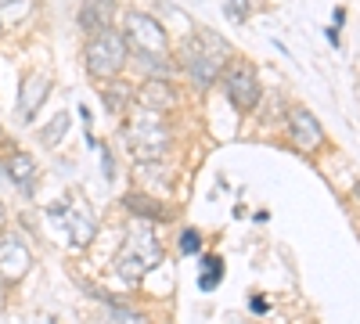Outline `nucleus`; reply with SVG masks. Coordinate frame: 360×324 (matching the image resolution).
I'll use <instances>...</instances> for the list:
<instances>
[{
  "mask_svg": "<svg viewBox=\"0 0 360 324\" xmlns=\"http://www.w3.org/2000/svg\"><path fill=\"white\" fill-rule=\"evenodd\" d=\"M123 37H127V47L134 54H166L169 51V40H166V29L144 11H130L123 18Z\"/></svg>",
  "mask_w": 360,
  "mask_h": 324,
  "instance_id": "5",
  "label": "nucleus"
},
{
  "mask_svg": "<svg viewBox=\"0 0 360 324\" xmlns=\"http://www.w3.org/2000/svg\"><path fill=\"white\" fill-rule=\"evenodd\" d=\"M29 267H33V256H29L25 242L15 238V234H4L0 238V285H18Z\"/></svg>",
  "mask_w": 360,
  "mask_h": 324,
  "instance_id": "8",
  "label": "nucleus"
},
{
  "mask_svg": "<svg viewBox=\"0 0 360 324\" xmlns=\"http://www.w3.org/2000/svg\"><path fill=\"white\" fill-rule=\"evenodd\" d=\"M108 324H148V317L127 306H108Z\"/></svg>",
  "mask_w": 360,
  "mask_h": 324,
  "instance_id": "17",
  "label": "nucleus"
},
{
  "mask_svg": "<svg viewBox=\"0 0 360 324\" xmlns=\"http://www.w3.org/2000/svg\"><path fill=\"white\" fill-rule=\"evenodd\" d=\"M123 209L134 213V220H169V205L152 195H141V191L123 195Z\"/></svg>",
  "mask_w": 360,
  "mask_h": 324,
  "instance_id": "13",
  "label": "nucleus"
},
{
  "mask_svg": "<svg viewBox=\"0 0 360 324\" xmlns=\"http://www.w3.org/2000/svg\"><path fill=\"white\" fill-rule=\"evenodd\" d=\"M101 166H105V176L112 181V176H115V166H112V152H108V148H101Z\"/></svg>",
  "mask_w": 360,
  "mask_h": 324,
  "instance_id": "20",
  "label": "nucleus"
},
{
  "mask_svg": "<svg viewBox=\"0 0 360 324\" xmlns=\"http://www.w3.org/2000/svg\"><path fill=\"white\" fill-rule=\"evenodd\" d=\"M51 216L54 220H62L69 227V238L72 245H90L94 242V231H98V220H94V209H90L86 202H79L76 195H69L62 205H51Z\"/></svg>",
  "mask_w": 360,
  "mask_h": 324,
  "instance_id": "7",
  "label": "nucleus"
},
{
  "mask_svg": "<svg viewBox=\"0 0 360 324\" xmlns=\"http://www.w3.org/2000/svg\"><path fill=\"white\" fill-rule=\"evenodd\" d=\"M227 18H234V22H245L249 18V0H227Z\"/></svg>",
  "mask_w": 360,
  "mask_h": 324,
  "instance_id": "19",
  "label": "nucleus"
},
{
  "mask_svg": "<svg viewBox=\"0 0 360 324\" xmlns=\"http://www.w3.org/2000/svg\"><path fill=\"white\" fill-rule=\"evenodd\" d=\"M288 141L295 144V152H303V155L321 148L324 134H321V123L314 119V112H307V108H292L288 112Z\"/></svg>",
  "mask_w": 360,
  "mask_h": 324,
  "instance_id": "9",
  "label": "nucleus"
},
{
  "mask_svg": "<svg viewBox=\"0 0 360 324\" xmlns=\"http://www.w3.org/2000/svg\"><path fill=\"white\" fill-rule=\"evenodd\" d=\"M162 263V245L155 238V231L148 220H134L127 231V242L115 252V274H123L127 281H141L148 271H155Z\"/></svg>",
  "mask_w": 360,
  "mask_h": 324,
  "instance_id": "2",
  "label": "nucleus"
},
{
  "mask_svg": "<svg viewBox=\"0 0 360 324\" xmlns=\"http://www.w3.org/2000/svg\"><path fill=\"white\" fill-rule=\"evenodd\" d=\"M0 227H4V205H0Z\"/></svg>",
  "mask_w": 360,
  "mask_h": 324,
  "instance_id": "21",
  "label": "nucleus"
},
{
  "mask_svg": "<svg viewBox=\"0 0 360 324\" xmlns=\"http://www.w3.org/2000/svg\"><path fill=\"white\" fill-rule=\"evenodd\" d=\"M202 249V238H198V231H184V234H180V252H188V256H195Z\"/></svg>",
  "mask_w": 360,
  "mask_h": 324,
  "instance_id": "18",
  "label": "nucleus"
},
{
  "mask_svg": "<svg viewBox=\"0 0 360 324\" xmlns=\"http://www.w3.org/2000/svg\"><path fill=\"white\" fill-rule=\"evenodd\" d=\"M0 29H4V22H0Z\"/></svg>",
  "mask_w": 360,
  "mask_h": 324,
  "instance_id": "22",
  "label": "nucleus"
},
{
  "mask_svg": "<svg viewBox=\"0 0 360 324\" xmlns=\"http://www.w3.org/2000/svg\"><path fill=\"white\" fill-rule=\"evenodd\" d=\"M123 137H127V148L137 155V162H162L166 152H169V130L159 119V112L144 108L137 119L127 123Z\"/></svg>",
  "mask_w": 360,
  "mask_h": 324,
  "instance_id": "3",
  "label": "nucleus"
},
{
  "mask_svg": "<svg viewBox=\"0 0 360 324\" xmlns=\"http://www.w3.org/2000/svg\"><path fill=\"white\" fill-rule=\"evenodd\" d=\"M47 94H51V79L47 76H29L25 86H22V98H18V119L22 123L33 119L40 112V105L47 101Z\"/></svg>",
  "mask_w": 360,
  "mask_h": 324,
  "instance_id": "12",
  "label": "nucleus"
},
{
  "mask_svg": "<svg viewBox=\"0 0 360 324\" xmlns=\"http://www.w3.org/2000/svg\"><path fill=\"white\" fill-rule=\"evenodd\" d=\"M101 101H105V108H108L112 115H123L127 105L134 101V91H130L123 79H105V86H101Z\"/></svg>",
  "mask_w": 360,
  "mask_h": 324,
  "instance_id": "15",
  "label": "nucleus"
},
{
  "mask_svg": "<svg viewBox=\"0 0 360 324\" xmlns=\"http://www.w3.org/2000/svg\"><path fill=\"white\" fill-rule=\"evenodd\" d=\"M134 101L141 108H148V112H159L162 115V112H169L176 105V86H173V79H144Z\"/></svg>",
  "mask_w": 360,
  "mask_h": 324,
  "instance_id": "11",
  "label": "nucleus"
},
{
  "mask_svg": "<svg viewBox=\"0 0 360 324\" xmlns=\"http://www.w3.org/2000/svg\"><path fill=\"white\" fill-rule=\"evenodd\" d=\"M130 58V47H127V37L115 33V29H105V33L90 37L86 51H83V62H86V72L94 79H115L123 72Z\"/></svg>",
  "mask_w": 360,
  "mask_h": 324,
  "instance_id": "4",
  "label": "nucleus"
},
{
  "mask_svg": "<svg viewBox=\"0 0 360 324\" xmlns=\"http://www.w3.org/2000/svg\"><path fill=\"white\" fill-rule=\"evenodd\" d=\"M4 173L11 176V181L22 188V191H33V181H37V162L29 159L25 152H11L4 159Z\"/></svg>",
  "mask_w": 360,
  "mask_h": 324,
  "instance_id": "14",
  "label": "nucleus"
},
{
  "mask_svg": "<svg viewBox=\"0 0 360 324\" xmlns=\"http://www.w3.org/2000/svg\"><path fill=\"white\" fill-rule=\"evenodd\" d=\"M176 65L191 76L195 86H202V91H205V86H213V83L224 76V69L231 65V47H227V40H220L217 33L202 29V33H195L191 40L180 44Z\"/></svg>",
  "mask_w": 360,
  "mask_h": 324,
  "instance_id": "1",
  "label": "nucleus"
},
{
  "mask_svg": "<svg viewBox=\"0 0 360 324\" xmlns=\"http://www.w3.org/2000/svg\"><path fill=\"white\" fill-rule=\"evenodd\" d=\"M76 22H79V29L86 37L105 33V29H112V22H115V0H83Z\"/></svg>",
  "mask_w": 360,
  "mask_h": 324,
  "instance_id": "10",
  "label": "nucleus"
},
{
  "mask_svg": "<svg viewBox=\"0 0 360 324\" xmlns=\"http://www.w3.org/2000/svg\"><path fill=\"white\" fill-rule=\"evenodd\" d=\"M224 94L227 101L238 108V112H252L259 101H263V86H259V76L249 62H238V65H227L224 69Z\"/></svg>",
  "mask_w": 360,
  "mask_h": 324,
  "instance_id": "6",
  "label": "nucleus"
},
{
  "mask_svg": "<svg viewBox=\"0 0 360 324\" xmlns=\"http://www.w3.org/2000/svg\"><path fill=\"white\" fill-rule=\"evenodd\" d=\"M65 127H69V115H54V119L47 123V130L40 134V141L47 144V148H54V144L65 137Z\"/></svg>",
  "mask_w": 360,
  "mask_h": 324,
  "instance_id": "16",
  "label": "nucleus"
}]
</instances>
